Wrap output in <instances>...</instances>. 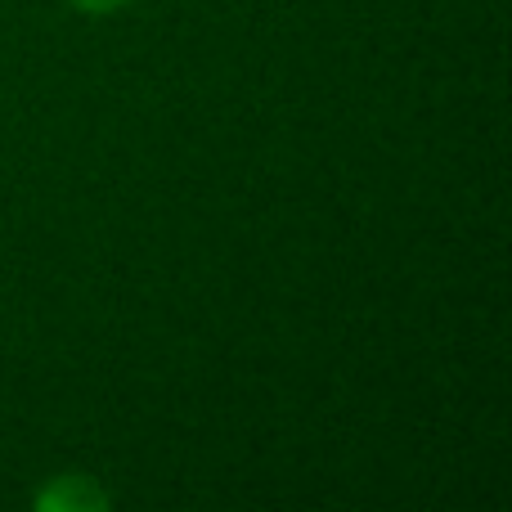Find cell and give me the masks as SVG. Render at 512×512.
Segmentation results:
<instances>
[{"instance_id": "7a4b0ae2", "label": "cell", "mask_w": 512, "mask_h": 512, "mask_svg": "<svg viewBox=\"0 0 512 512\" xmlns=\"http://www.w3.org/2000/svg\"><path fill=\"white\" fill-rule=\"evenodd\" d=\"M68 5H77L81 14H113V9H122L126 0H68Z\"/></svg>"}, {"instance_id": "6da1fadb", "label": "cell", "mask_w": 512, "mask_h": 512, "mask_svg": "<svg viewBox=\"0 0 512 512\" xmlns=\"http://www.w3.org/2000/svg\"><path fill=\"white\" fill-rule=\"evenodd\" d=\"M108 499L104 490L95 486L90 477H77V472H68V477H59L54 486H45L41 495H36V508H50V512H99Z\"/></svg>"}]
</instances>
